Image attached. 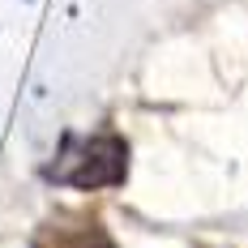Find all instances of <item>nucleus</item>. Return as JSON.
<instances>
[{
    "label": "nucleus",
    "instance_id": "f257e3e1",
    "mask_svg": "<svg viewBox=\"0 0 248 248\" xmlns=\"http://www.w3.org/2000/svg\"><path fill=\"white\" fill-rule=\"evenodd\" d=\"M56 184L73 188H116L128 175V146L116 133H94V137H64V150L47 167Z\"/></svg>",
    "mask_w": 248,
    "mask_h": 248
},
{
    "label": "nucleus",
    "instance_id": "f03ea898",
    "mask_svg": "<svg viewBox=\"0 0 248 248\" xmlns=\"http://www.w3.org/2000/svg\"><path fill=\"white\" fill-rule=\"evenodd\" d=\"M103 248H111V244H103Z\"/></svg>",
    "mask_w": 248,
    "mask_h": 248
}]
</instances>
